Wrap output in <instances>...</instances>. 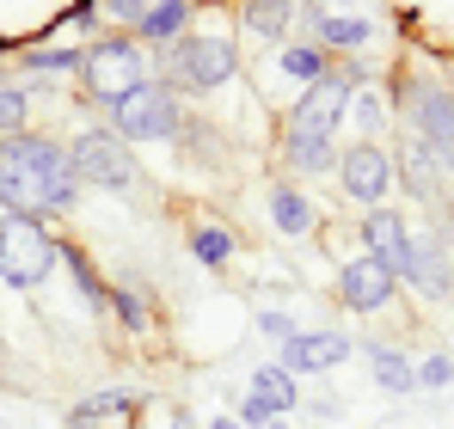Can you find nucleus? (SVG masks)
I'll list each match as a JSON object with an SVG mask.
<instances>
[{
  "label": "nucleus",
  "mask_w": 454,
  "mask_h": 429,
  "mask_svg": "<svg viewBox=\"0 0 454 429\" xmlns=\"http://www.w3.org/2000/svg\"><path fill=\"white\" fill-rule=\"evenodd\" d=\"M80 209V178L68 166V142L25 129L0 142V214H31V221H68Z\"/></svg>",
  "instance_id": "f257e3e1"
},
{
  "label": "nucleus",
  "mask_w": 454,
  "mask_h": 429,
  "mask_svg": "<svg viewBox=\"0 0 454 429\" xmlns=\"http://www.w3.org/2000/svg\"><path fill=\"white\" fill-rule=\"evenodd\" d=\"M153 80L172 86L178 98H215L222 86L239 80V43H233V31L197 19L178 43H166L153 56Z\"/></svg>",
  "instance_id": "f03ea898"
},
{
  "label": "nucleus",
  "mask_w": 454,
  "mask_h": 429,
  "mask_svg": "<svg viewBox=\"0 0 454 429\" xmlns=\"http://www.w3.org/2000/svg\"><path fill=\"white\" fill-rule=\"evenodd\" d=\"M153 80V50H142L129 31H98V37H86L80 43V98L86 105H111V98H123V92H136V86H148Z\"/></svg>",
  "instance_id": "7ed1b4c3"
},
{
  "label": "nucleus",
  "mask_w": 454,
  "mask_h": 429,
  "mask_svg": "<svg viewBox=\"0 0 454 429\" xmlns=\"http://www.w3.org/2000/svg\"><path fill=\"white\" fill-rule=\"evenodd\" d=\"M295 31L307 43H319L325 56H363L369 43H380L387 19L375 0H301Z\"/></svg>",
  "instance_id": "20e7f679"
},
{
  "label": "nucleus",
  "mask_w": 454,
  "mask_h": 429,
  "mask_svg": "<svg viewBox=\"0 0 454 429\" xmlns=\"http://www.w3.org/2000/svg\"><path fill=\"white\" fill-rule=\"evenodd\" d=\"M356 86H369L363 56H338L325 80H313V86H301V92L289 98L283 129H301V136H332V142H338V123H344V111H350Z\"/></svg>",
  "instance_id": "39448f33"
},
{
  "label": "nucleus",
  "mask_w": 454,
  "mask_h": 429,
  "mask_svg": "<svg viewBox=\"0 0 454 429\" xmlns=\"http://www.w3.org/2000/svg\"><path fill=\"white\" fill-rule=\"evenodd\" d=\"M62 270V239L31 214H0V288H43Z\"/></svg>",
  "instance_id": "423d86ee"
},
{
  "label": "nucleus",
  "mask_w": 454,
  "mask_h": 429,
  "mask_svg": "<svg viewBox=\"0 0 454 429\" xmlns=\"http://www.w3.org/2000/svg\"><path fill=\"white\" fill-rule=\"evenodd\" d=\"M68 166H74L80 191H111V197H123V191L142 184V160H136V147L123 142L111 123H86V129H74V142H68Z\"/></svg>",
  "instance_id": "0eeeda50"
},
{
  "label": "nucleus",
  "mask_w": 454,
  "mask_h": 429,
  "mask_svg": "<svg viewBox=\"0 0 454 429\" xmlns=\"http://www.w3.org/2000/svg\"><path fill=\"white\" fill-rule=\"evenodd\" d=\"M184 117H191V105H184L172 86H160V80H148V86H136V92H123V98H111V105H105V123H111L129 147L178 142Z\"/></svg>",
  "instance_id": "6e6552de"
},
{
  "label": "nucleus",
  "mask_w": 454,
  "mask_h": 429,
  "mask_svg": "<svg viewBox=\"0 0 454 429\" xmlns=\"http://www.w3.org/2000/svg\"><path fill=\"white\" fill-rule=\"evenodd\" d=\"M399 117L454 178V86H442V80H405L399 86Z\"/></svg>",
  "instance_id": "1a4fd4ad"
},
{
  "label": "nucleus",
  "mask_w": 454,
  "mask_h": 429,
  "mask_svg": "<svg viewBox=\"0 0 454 429\" xmlns=\"http://www.w3.org/2000/svg\"><path fill=\"white\" fill-rule=\"evenodd\" d=\"M338 191H344V203H356V209H380L387 197H393V153L380 142H350L338 147Z\"/></svg>",
  "instance_id": "9d476101"
},
{
  "label": "nucleus",
  "mask_w": 454,
  "mask_h": 429,
  "mask_svg": "<svg viewBox=\"0 0 454 429\" xmlns=\"http://www.w3.org/2000/svg\"><path fill=\"white\" fill-rule=\"evenodd\" d=\"M399 300V277L369 258V252H356V258H344L338 264V307L344 313H387Z\"/></svg>",
  "instance_id": "9b49d317"
},
{
  "label": "nucleus",
  "mask_w": 454,
  "mask_h": 429,
  "mask_svg": "<svg viewBox=\"0 0 454 429\" xmlns=\"http://www.w3.org/2000/svg\"><path fill=\"white\" fill-rule=\"evenodd\" d=\"M418 288V294H430V300H449L454 294V252L436 239V233H411V246H405V264H399V288Z\"/></svg>",
  "instance_id": "f8f14e48"
},
{
  "label": "nucleus",
  "mask_w": 454,
  "mask_h": 429,
  "mask_svg": "<svg viewBox=\"0 0 454 429\" xmlns=\"http://www.w3.org/2000/svg\"><path fill=\"white\" fill-rule=\"evenodd\" d=\"M356 356V344L344 338V332H295L289 344H277V368H289L295 380L307 374H325V368H344V362Z\"/></svg>",
  "instance_id": "ddd939ff"
},
{
  "label": "nucleus",
  "mask_w": 454,
  "mask_h": 429,
  "mask_svg": "<svg viewBox=\"0 0 454 429\" xmlns=\"http://www.w3.org/2000/svg\"><path fill=\"white\" fill-rule=\"evenodd\" d=\"M393 178L418 197V203H430V209H442L449 203V172H442V160L430 153V147L418 142L411 129L399 136V160H393Z\"/></svg>",
  "instance_id": "4468645a"
},
{
  "label": "nucleus",
  "mask_w": 454,
  "mask_h": 429,
  "mask_svg": "<svg viewBox=\"0 0 454 429\" xmlns=\"http://www.w3.org/2000/svg\"><path fill=\"white\" fill-rule=\"evenodd\" d=\"M264 221L283 239H313L319 233V203H313V191H301L295 178H270L264 184Z\"/></svg>",
  "instance_id": "2eb2a0df"
},
{
  "label": "nucleus",
  "mask_w": 454,
  "mask_h": 429,
  "mask_svg": "<svg viewBox=\"0 0 454 429\" xmlns=\"http://www.w3.org/2000/svg\"><path fill=\"white\" fill-rule=\"evenodd\" d=\"M356 239H363V252H369V258H380V264L399 277L405 246H411V221H405V209L380 203V209H363V221H356Z\"/></svg>",
  "instance_id": "dca6fc26"
},
{
  "label": "nucleus",
  "mask_w": 454,
  "mask_h": 429,
  "mask_svg": "<svg viewBox=\"0 0 454 429\" xmlns=\"http://www.w3.org/2000/svg\"><path fill=\"white\" fill-rule=\"evenodd\" d=\"M277 160H283V178H295V184H319L325 172H338V142H332V136L283 129V136H277Z\"/></svg>",
  "instance_id": "f3484780"
},
{
  "label": "nucleus",
  "mask_w": 454,
  "mask_h": 429,
  "mask_svg": "<svg viewBox=\"0 0 454 429\" xmlns=\"http://www.w3.org/2000/svg\"><path fill=\"white\" fill-rule=\"evenodd\" d=\"M197 12H203L197 0H153L148 12H142V25H136L129 37H136L142 50H153V56H160L166 43H178V37L197 25Z\"/></svg>",
  "instance_id": "a211bd4d"
},
{
  "label": "nucleus",
  "mask_w": 454,
  "mask_h": 429,
  "mask_svg": "<svg viewBox=\"0 0 454 429\" xmlns=\"http://www.w3.org/2000/svg\"><path fill=\"white\" fill-rule=\"evenodd\" d=\"M295 12H301V0H239L233 6V25L246 37H258V43H289Z\"/></svg>",
  "instance_id": "6ab92c4d"
},
{
  "label": "nucleus",
  "mask_w": 454,
  "mask_h": 429,
  "mask_svg": "<svg viewBox=\"0 0 454 429\" xmlns=\"http://www.w3.org/2000/svg\"><path fill=\"white\" fill-rule=\"evenodd\" d=\"M12 68H19V80L25 86H37V80H74L80 74V43H31V50H19L12 56Z\"/></svg>",
  "instance_id": "aec40b11"
},
{
  "label": "nucleus",
  "mask_w": 454,
  "mask_h": 429,
  "mask_svg": "<svg viewBox=\"0 0 454 429\" xmlns=\"http://www.w3.org/2000/svg\"><path fill=\"white\" fill-rule=\"evenodd\" d=\"M184 246H191V258H197L203 270H227V264H233V252H239L233 227H227V221H215V214H191Z\"/></svg>",
  "instance_id": "412c9836"
},
{
  "label": "nucleus",
  "mask_w": 454,
  "mask_h": 429,
  "mask_svg": "<svg viewBox=\"0 0 454 429\" xmlns=\"http://www.w3.org/2000/svg\"><path fill=\"white\" fill-rule=\"evenodd\" d=\"M369 374H375V386L387 399H411L418 393V368H411V356L399 344H369Z\"/></svg>",
  "instance_id": "4be33fe9"
},
{
  "label": "nucleus",
  "mask_w": 454,
  "mask_h": 429,
  "mask_svg": "<svg viewBox=\"0 0 454 429\" xmlns=\"http://www.w3.org/2000/svg\"><path fill=\"white\" fill-rule=\"evenodd\" d=\"M246 393H252V399H264V405H270V417H289V411L301 405V380H295L289 368H277V362H258Z\"/></svg>",
  "instance_id": "5701e85b"
},
{
  "label": "nucleus",
  "mask_w": 454,
  "mask_h": 429,
  "mask_svg": "<svg viewBox=\"0 0 454 429\" xmlns=\"http://www.w3.org/2000/svg\"><path fill=\"white\" fill-rule=\"evenodd\" d=\"M136 411H142V393H136V386H105V393L68 405L62 424H111V417H136Z\"/></svg>",
  "instance_id": "b1692460"
},
{
  "label": "nucleus",
  "mask_w": 454,
  "mask_h": 429,
  "mask_svg": "<svg viewBox=\"0 0 454 429\" xmlns=\"http://www.w3.org/2000/svg\"><path fill=\"white\" fill-rule=\"evenodd\" d=\"M332 62H338V56H325V50H319V43H307V37L277 50V74H283L295 92H301V86H313V80H325V74H332Z\"/></svg>",
  "instance_id": "393cba45"
},
{
  "label": "nucleus",
  "mask_w": 454,
  "mask_h": 429,
  "mask_svg": "<svg viewBox=\"0 0 454 429\" xmlns=\"http://www.w3.org/2000/svg\"><path fill=\"white\" fill-rule=\"evenodd\" d=\"M105 313H117V325L129 332V338H148L153 325H160V313L148 307V294L136 283H111V300H105Z\"/></svg>",
  "instance_id": "a878e982"
},
{
  "label": "nucleus",
  "mask_w": 454,
  "mask_h": 429,
  "mask_svg": "<svg viewBox=\"0 0 454 429\" xmlns=\"http://www.w3.org/2000/svg\"><path fill=\"white\" fill-rule=\"evenodd\" d=\"M344 123H356V142H380V129H387V98H380L375 86H356Z\"/></svg>",
  "instance_id": "bb28decb"
},
{
  "label": "nucleus",
  "mask_w": 454,
  "mask_h": 429,
  "mask_svg": "<svg viewBox=\"0 0 454 429\" xmlns=\"http://www.w3.org/2000/svg\"><path fill=\"white\" fill-rule=\"evenodd\" d=\"M62 264H68V277H74V288H80L86 307H105V300H111V283L92 270V258H86L80 246H62Z\"/></svg>",
  "instance_id": "cd10ccee"
},
{
  "label": "nucleus",
  "mask_w": 454,
  "mask_h": 429,
  "mask_svg": "<svg viewBox=\"0 0 454 429\" xmlns=\"http://www.w3.org/2000/svg\"><path fill=\"white\" fill-rule=\"evenodd\" d=\"M31 129V86L25 80H6L0 86V142L6 136H25Z\"/></svg>",
  "instance_id": "c85d7f7f"
},
{
  "label": "nucleus",
  "mask_w": 454,
  "mask_h": 429,
  "mask_svg": "<svg viewBox=\"0 0 454 429\" xmlns=\"http://www.w3.org/2000/svg\"><path fill=\"white\" fill-rule=\"evenodd\" d=\"M92 6H98L105 31H136V25H142V12H148L153 0H92Z\"/></svg>",
  "instance_id": "c756f323"
},
{
  "label": "nucleus",
  "mask_w": 454,
  "mask_h": 429,
  "mask_svg": "<svg viewBox=\"0 0 454 429\" xmlns=\"http://www.w3.org/2000/svg\"><path fill=\"white\" fill-rule=\"evenodd\" d=\"M252 325H258V332H264L270 344H289V338L301 332V319H295L289 307H258V313H252Z\"/></svg>",
  "instance_id": "7c9ffc66"
},
{
  "label": "nucleus",
  "mask_w": 454,
  "mask_h": 429,
  "mask_svg": "<svg viewBox=\"0 0 454 429\" xmlns=\"http://www.w3.org/2000/svg\"><path fill=\"white\" fill-rule=\"evenodd\" d=\"M449 380H454V356L449 350H430V356L418 362V386H424V393H442Z\"/></svg>",
  "instance_id": "2f4dec72"
},
{
  "label": "nucleus",
  "mask_w": 454,
  "mask_h": 429,
  "mask_svg": "<svg viewBox=\"0 0 454 429\" xmlns=\"http://www.w3.org/2000/svg\"><path fill=\"white\" fill-rule=\"evenodd\" d=\"M233 417H239V424H246V429H264V424H270V405H264V399H252V393H246V399H239V405H233Z\"/></svg>",
  "instance_id": "473e14b6"
},
{
  "label": "nucleus",
  "mask_w": 454,
  "mask_h": 429,
  "mask_svg": "<svg viewBox=\"0 0 454 429\" xmlns=\"http://www.w3.org/2000/svg\"><path fill=\"white\" fill-rule=\"evenodd\" d=\"M166 429H203V424H197V411H191V405H172V417H166Z\"/></svg>",
  "instance_id": "72a5a7b5"
},
{
  "label": "nucleus",
  "mask_w": 454,
  "mask_h": 429,
  "mask_svg": "<svg viewBox=\"0 0 454 429\" xmlns=\"http://www.w3.org/2000/svg\"><path fill=\"white\" fill-rule=\"evenodd\" d=\"M307 411H313V417H344V405H338V399H301Z\"/></svg>",
  "instance_id": "f704fd0d"
},
{
  "label": "nucleus",
  "mask_w": 454,
  "mask_h": 429,
  "mask_svg": "<svg viewBox=\"0 0 454 429\" xmlns=\"http://www.w3.org/2000/svg\"><path fill=\"white\" fill-rule=\"evenodd\" d=\"M203 429H246V424H239L233 411H215V417H209V424H203Z\"/></svg>",
  "instance_id": "c9c22d12"
},
{
  "label": "nucleus",
  "mask_w": 454,
  "mask_h": 429,
  "mask_svg": "<svg viewBox=\"0 0 454 429\" xmlns=\"http://www.w3.org/2000/svg\"><path fill=\"white\" fill-rule=\"evenodd\" d=\"M6 80H12V56L0 50V86H6Z\"/></svg>",
  "instance_id": "e433bc0d"
},
{
  "label": "nucleus",
  "mask_w": 454,
  "mask_h": 429,
  "mask_svg": "<svg viewBox=\"0 0 454 429\" xmlns=\"http://www.w3.org/2000/svg\"><path fill=\"white\" fill-rule=\"evenodd\" d=\"M264 429H295V424H289V417H270V424H264Z\"/></svg>",
  "instance_id": "4c0bfd02"
}]
</instances>
